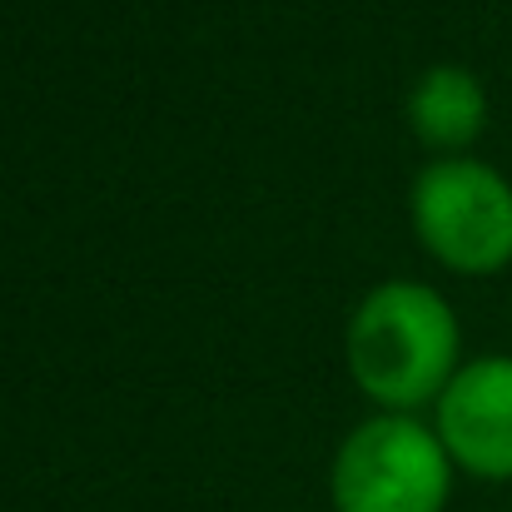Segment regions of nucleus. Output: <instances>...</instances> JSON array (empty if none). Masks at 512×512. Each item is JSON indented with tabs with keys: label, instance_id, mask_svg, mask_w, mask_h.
I'll return each mask as SVG.
<instances>
[{
	"label": "nucleus",
	"instance_id": "f257e3e1",
	"mask_svg": "<svg viewBox=\"0 0 512 512\" xmlns=\"http://www.w3.org/2000/svg\"><path fill=\"white\" fill-rule=\"evenodd\" d=\"M458 348V314L428 284L388 279L368 289L348 319V373L358 393L373 398L383 413L438 403V393L463 368Z\"/></svg>",
	"mask_w": 512,
	"mask_h": 512
},
{
	"label": "nucleus",
	"instance_id": "39448f33",
	"mask_svg": "<svg viewBox=\"0 0 512 512\" xmlns=\"http://www.w3.org/2000/svg\"><path fill=\"white\" fill-rule=\"evenodd\" d=\"M408 125L428 150L458 155L468 150L488 125V95L483 80L463 65H433L408 90Z\"/></svg>",
	"mask_w": 512,
	"mask_h": 512
},
{
	"label": "nucleus",
	"instance_id": "7ed1b4c3",
	"mask_svg": "<svg viewBox=\"0 0 512 512\" xmlns=\"http://www.w3.org/2000/svg\"><path fill=\"white\" fill-rule=\"evenodd\" d=\"M408 214L423 249L453 274H498L512 264V184L483 160H433L413 179Z\"/></svg>",
	"mask_w": 512,
	"mask_h": 512
},
{
	"label": "nucleus",
	"instance_id": "f03ea898",
	"mask_svg": "<svg viewBox=\"0 0 512 512\" xmlns=\"http://www.w3.org/2000/svg\"><path fill=\"white\" fill-rule=\"evenodd\" d=\"M339 512H443L453 498V458L438 428L413 413H373L334 453Z\"/></svg>",
	"mask_w": 512,
	"mask_h": 512
},
{
	"label": "nucleus",
	"instance_id": "20e7f679",
	"mask_svg": "<svg viewBox=\"0 0 512 512\" xmlns=\"http://www.w3.org/2000/svg\"><path fill=\"white\" fill-rule=\"evenodd\" d=\"M433 418L453 468L488 483H512V353L463 363L438 393Z\"/></svg>",
	"mask_w": 512,
	"mask_h": 512
}]
</instances>
